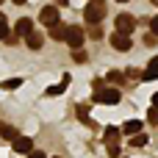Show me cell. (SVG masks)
<instances>
[{"instance_id":"5","label":"cell","mask_w":158,"mask_h":158,"mask_svg":"<svg viewBox=\"0 0 158 158\" xmlns=\"http://www.w3.org/2000/svg\"><path fill=\"white\" fill-rule=\"evenodd\" d=\"M39 19H42V25H47V28L56 25V22H58V8H56V6H44V8L39 11Z\"/></svg>"},{"instance_id":"31","label":"cell","mask_w":158,"mask_h":158,"mask_svg":"<svg viewBox=\"0 0 158 158\" xmlns=\"http://www.w3.org/2000/svg\"><path fill=\"white\" fill-rule=\"evenodd\" d=\"M117 3H128V0H117Z\"/></svg>"},{"instance_id":"17","label":"cell","mask_w":158,"mask_h":158,"mask_svg":"<svg viewBox=\"0 0 158 158\" xmlns=\"http://www.w3.org/2000/svg\"><path fill=\"white\" fill-rule=\"evenodd\" d=\"M131 144H133V147H144V144H147V136H144V133H133Z\"/></svg>"},{"instance_id":"26","label":"cell","mask_w":158,"mask_h":158,"mask_svg":"<svg viewBox=\"0 0 158 158\" xmlns=\"http://www.w3.org/2000/svg\"><path fill=\"white\" fill-rule=\"evenodd\" d=\"M150 119H153V122H158V108H153V111H150Z\"/></svg>"},{"instance_id":"27","label":"cell","mask_w":158,"mask_h":158,"mask_svg":"<svg viewBox=\"0 0 158 158\" xmlns=\"http://www.w3.org/2000/svg\"><path fill=\"white\" fill-rule=\"evenodd\" d=\"M153 108H158V92L153 94Z\"/></svg>"},{"instance_id":"12","label":"cell","mask_w":158,"mask_h":158,"mask_svg":"<svg viewBox=\"0 0 158 158\" xmlns=\"http://www.w3.org/2000/svg\"><path fill=\"white\" fill-rule=\"evenodd\" d=\"M64 31H67V25H61V22L50 25V36H53L56 42H64Z\"/></svg>"},{"instance_id":"4","label":"cell","mask_w":158,"mask_h":158,"mask_svg":"<svg viewBox=\"0 0 158 158\" xmlns=\"http://www.w3.org/2000/svg\"><path fill=\"white\" fill-rule=\"evenodd\" d=\"M111 47H114V50H119V53H128V50L133 47V42H131V33H122V31L111 33Z\"/></svg>"},{"instance_id":"8","label":"cell","mask_w":158,"mask_h":158,"mask_svg":"<svg viewBox=\"0 0 158 158\" xmlns=\"http://www.w3.org/2000/svg\"><path fill=\"white\" fill-rule=\"evenodd\" d=\"M25 42H28V47H31V50H42V44H44V36H42L39 31H31V33L25 36Z\"/></svg>"},{"instance_id":"33","label":"cell","mask_w":158,"mask_h":158,"mask_svg":"<svg viewBox=\"0 0 158 158\" xmlns=\"http://www.w3.org/2000/svg\"><path fill=\"white\" fill-rule=\"evenodd\" d=\"M0 3H3V0H0Z\"/></svg>"},{"instance_id":"21","label":"cell","mask_w":158,"mask_h":158,"mask_svg":"<svg viewBox=\"0 0 158 158\" xmlns=\"http://www.w3.org/2000/svg\"><path fill=\"white\" fill-rule=\"evenodd\" d=\"M72 58H75L78 64H83V61H86V53H81V47H75V50H72Z\"/></svg>"},{"instance_id":"1","label":"cell","mask_w":158,"mask_h":158,"mask_svg":"<svg viewBox=\"0 0 158 158\" xmlns=\"http://www.w3.org/2000/svg\"><path fill=\"white\" fill-rule=\"evenodd\" d=\"M94 103H100V106H117L119 100H122V92L119 89H114V86H94V97H92Z\"/></svg>"},{"instance_id":"7","label":"cell","mask_w":158,"mask_h":158,"mask_svg":"<svg viewBox=\"0 0 158 158\" xmlns=\"http://www.w3.org/2000/svg\"><path fill=\"white\" fill-rule=\"evenodd\" d=\"M14 150L22 153V156H28V153L33 150V139H28V136H17V139H14Z\"/></svg>"},{"instance_id":"20","label":"cell","mask_w":158,"mask_h":158,"mask_svg":"<svg viewBox=\"0 0 158 158\" xmlns=\"http://www.w3.org/2000/svg\"><path fill=\"white\" fill-rule=\"evenodd\" d=\"M0 39H8V25H6V17L0 14Z\"/></svg>"},{"instance_id":"18","label":"cell","mask_w":158,"mask_h":158,"mask_svg":"<svg viewBox=\"0 0 158 158\" xmlns=\"http://www.w3.org/2000/svg\"><path fill=\"white\" fill-rule=\"evenodd\" d=\"M89 36H92V39H103V28H97V22H92V28H89Z\"/></svg>"},{"instance_id":"11","label":"cell","mask_w":158,"mask_h":158,"mask_svg":"<svg viewBox=\"0 0 158 158\" xmlns=\"http://www.w3.org/2000/svg\"><path fill=\"white\" fill-rule=\"evenodd\" d=\"M142 131V122L139 119H128L122 128H119V133H125V136H133V133H139Z\"/></svg>"},{"instance_id":"10","label":"cell","mask_w":158,"mask_h":158,"mask_svg":"<svg viewBox=\"0 0 158 158\" xmlns=\"http://www.w3.org/2000/svg\"><path fill=\"white\" fill-rule=\"evenodd\" d=\"M14 31H17V36H28V33L33 31V22H31L28 17H22V19H17V28H14Z\"/></svg>"},{"instance_id":"2","label":"cell","mask_w":158,"mask_h":158,"mask_svg":"<svg viewBox=\"0 0 158 158\" xmlns=\"http://www.w3.org/2000/svg\"><path fill=\"white\" fill-rule=\"evenodd\" d=\"M106 17V0H89V6L83 8V19L92 25V22H100Z\"/></svg>"},{"instance_id":"13","label":"cell","mask_w":158,"mask_h":158,"mask_svg":"<svg viewBox=\"0 0 158 158\" xmlns=\"http://www.w3.org/2000/svg\"><path fill=\"white\" fill-rule=\"evenodd\" d=\"M67 83H69V75H67V78L61 81V86H50V89H47L44 94H47V97H58V94H61V92L67 89Z\"/></svg>"},{"instance_id":"9","label":"cell","mask_w":158,"mask_h":158,"mask_svg":"<svg viewBox=\"0 0 158 158\" xmlns=\"http://www.w3.org/2000/svg\"><path fill=\"white\" fill-rule=\"evenodd\" d=\"M156 78H158V56H156V58H150L147 69L142 72V81H156Z\"/></svg>"},{"instance_id":"19","label":"cell","mask_w":158,"mask_h":158,"mask_svg":"<svg viewBox=\"0 0 158 158\" xmlns=\"http://www.w3.org/2000/svg\"><path fill=\"white\" fill-rule=\"evenodd\" d=\"M78 119L81 122H89V108L86 106H78Z\"/></svg>"},{"instance_id":"23","label":"cell","mask_w":158,"mask_h":158,"mask_svg":"<svg viewBox=\"0 0 158 158\" xmlns=\"http://www.w3.org/2000/svg\"><path fill=\"white\" fill-rule=\"evenodd\" d=\"M150 31H153V36H158V17L150 19Z\"/></svg>"},{"instance_id":"32","label":"cell","mask_w":158,"mask_h":158,"mask_svg":"<svg viewBox=\"0 0 158 158\" xmlns=\"http://www.w3.org/2000/svg\"><path fill=\"white\" fill-rule=\"evenodd\" d=\"M53 158H61V156H53Z\"/></svg>"},{"instance_id":"22","label":"cell","mask_w":158,"mask_h":158,"mask_svg":"<svg viewBox=\"0 0 158 158\" xmlns=\"http://www.w3.org/2000/svg\"><path fill=\"white\" fill-rule=\"evenodd\" d=\"M108 81H111V83H122V72H117V69L108 72Z\"/></svg>"},{"instance_id":"28","label":"cell","mask_w":158,"mask_h":158,"mask_svg":"<svg viewBox=\"0 0 158 158\" xmlns=\"http://www.w3.org/2000/svg\"><path fill=\"white\" fill-rule=\"evenodd\" d=\"M56 3H61V6H67V3H69V0H56Z\"/></svg>"},{"instance_id":"30","label":"cell","mask_w":158,"mask_h":158,"mask_svg":"<svg viewBox=\"0 0 158 158\" xmlns=\"http://www.w3.org/2000/svg\"><path fill=\"white\" fill-rule=\"evenodd\" d=\"M150 3H153V6H158V0H150Z\"/></svg>"},{"instance_id":"16","label":"cell","mask_w":158,"mask_h":158,"mask_svg":"<svg viewBox=\"0 0 158 158\" xmlns=\"http://www.w3.org/2000/svg\"><path fill=\"white\" fill-rule=\"evenodd\" d=\"M0 136H3V139H11V142H14V139H17V131H14L11 125H3V122H0Z\"/></svg>"},{"instance_id":"15","label":"cell","mask_w":158,"mask_h":158,"mask_svg":"<svg viewBox=\"0 0 158 158\" xmlns=\"http://www.w3.org/2000/svg\"><path fill=\"white\" fill-rule=\"evenodd\" d=\"M106 142L108 144H117L119 142V128H106Z\"/></svg>"},{"instance_id":"29","label":"cell","mask_w":158,"mask_h":158,"mask_svg":"<svg viewBox=\"0 0 158 158\" xmlns=\"http://www.w3.org/2000/svg\"><path fill=\"white\" fill-rule=\"evenodd\" d=\"M14 3H17V6H22V3H25V0H14Z\"/></svg>"},{"instance_id":"14","label":"cell","mask_w":158,"mask_h":158,"mask_svg":"<svg viewBox=\"0 0 158 158\" xmlns=\"http://www.w3.org/2000/svg\"><path fill=\"white\" fill-rule=\"evenodd\" d=\"M0 86H3L6 92H14V89H19V86H22V78H8V81H3Z\"/></svg>"},{"instance_id":"25","label":"cell","mask_w":158,"mask_h":158,"mask_svg":"<svg viewBox=\"0 0 158 158\" xmlns=\"http://www.w3.org/2000/svg\"><path fill=\"white\" fill-rule=\"evenodd\" d=\"M108 156H119V144H108Z\"/></svg>"},{"instance_id":"6","label":"cell","mask_w":158,"mask_h":158,"mask_svg":"<svg viewBox=\"0 0 158 158\" xmlns=\"http://www.w3.org/2000/svg\"><path fill=\"white\" fill-rule=\"evenodd\" d=\"M136 28V19L131 17V14H119L117 17V31H122V33H131Z\"/></svg>"},{"instance_id":"3","label":"cell","mask_w":158,"mask_h":158,"mask_svg":"<svg viewBox=\"0 0 158 158\" xmlns=\"http://www.w3.org/2000/svg\"><path fill=\"white\" fill-rule=\"evenodd\" d=\"M83 36H86V33H83V28H78V25H67V31H64V42H67L72 50L83 44Z\"/></svg>"},{"instance_id":"24","label":"cell","mask_w":158,"mask_h":158,"mask_svg":"<svg viewBox=\"0 0 158 158\" xmlns=\"http://www.w3.org/2000/svg\"><path fill=\"white\" fill-rule=\"evenodd\" d=\"M28 158H47V156H44L42 150H31V153H28Z\"/></svg>"}]
</instances>
